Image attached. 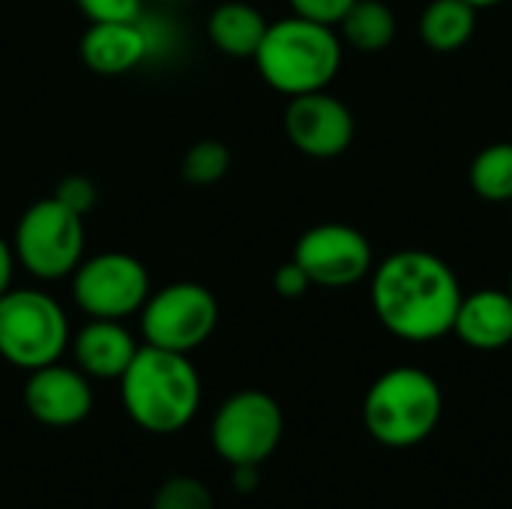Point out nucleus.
I'll use <instances>...</instances> for the list:
<instances>
[{
    "label": "nucleus",
    "mask_w": 512,
    "mask_h": 509,
    "mask_svg": "<svg viewBox=\"0 0 512 509\" xmlns=\"http://www.w3.org/2000/svg\"><path fill=\"white\" fill-rule=\"evenodd\" d=\"M150 509H216L213 492L195 477H171L153 495Z\"/></svg>",
    "instance_id": "obj_21"
},
{
    "label": "nucleus",
    "mask_w": 512,
    "mask_h": 509,
    "mask_svg": "<svg viewBox=\"0 0 512 509\" xmlns=\"http://www.w3.org/2000/svg\"><path fill=\"white\" fill-rule=\"evenodd\" d=\"M15 249L0 237V297L9 291V285H12V270H15Z\"/></svg>",
    "instance_id": "obj_27"
},
{
    "label": "nucleus",
    "mask_w": 512,
    "mask_h": 509,
    "mask_svg": "<svg viewBox=\"0 0 512 509\" xmlns=\"http://www.w3.org/2000/svg\"><path fill=\"white\" fill-rule=\"evenodd\" d=\"M12 249L36 279H66L84 255V216L72 213L54 195L42 198L21 213Z\"/></svg>",
    "instance_id": "obj_6"
},
{
    "label": "nucleus",
    "mask_w": 512,
    "mask_h": 509,
    "mask_svg": "<svg viewBox=\"0 0 512 509\" xmlns=\"http://www.w3.org/2000/svg\"><path fill=\"white\" fill-rule=\"evenodd\" d=\"M294 261L306 270L312 285L321 288L357 285L375 267L372 243L363 231L345 222H324L309 228L294 246Z\"/></svg>",
    "instance_id": "obj_10"
},
{
    "label": "nucleus",
    "mask_w": 512,
    "mask_h": 509,
    "mask_svg": "<svg viewBox=\"0 0 512 509\" xmlns=\"http://www.w3.org/2000/svg\"><path fill=\"white\" fill-rule=\"evenodd\" d=\"M132 423L150 435H174L192 423L201 405V378L189 354L144 345L120 378Z\"/></svg>",
    "instance_id": "obj_2"
},
{
    "label": "nucleus",
    "mask_w": 512,
    "mask_h": 509,
    "mask_svg": "<svg viewBox=\"0 0 512 509\" xmlns=\"http://www.w3.org/2000/svg\"><path fill=\"white\" fill-rule=\"evenodd\" d=\"M267 18L252 6V3H240V0H228L222 6H216L207 18V33L210 42L228 54V57H240V60H252L264 33H267Z\"/></svg>",
    "instance_id": "obj_16"
},
{
    "label": "nucleus",
    "mask_w": 512,
    "mask_h": 509,
    "mask_svg": "<svg viewBox=\"0 0 512 509\" xmlns=\"http://www.w3.org/2000/svg\"><path fill=\"white\" fill-rule=\"evenodd\" d=\"M183 180L195 183V186H213L219 183L228 171H231V150L216 141V138H204L198 144H192L183 153Z\"/></svg>",
    "instance_id": "obj_20"
},
{
    "label": "nucleus",
    "mask_w": 512,
    "mask_h": 509,
    "mask_svg": "<svg viewBox=\"0 0 512 509\" xmlns=\"http://www.w3.org/2000/svg\"><path fill=\"white\" fill-rule=\"evenodd\" d=\"M288 3H291L294 15H303V18L330 24V27H336L342 21V15L354 6V0H288Z\"/></svg>",
    "instance_id": "obj_24"
},
{
    "label": "nucleus",
    "mask_w": 512,
    "mask_h": 509,
    "mask_svg": "<svg viewBox=\"0 0 512 509\" xmlns=\"http://www.w3.org/2000/svg\"><path fill=\"white\" fill-rule=\"evenodd\" d=\"M69 345V321L54 297L33 288L0 297V357L15 369L33 372L57 363Z\"/></svg>",
    "instance_id": "obj_5"
},
{
    "label": "nucleus",
    "mask_w": 512,
    "mask_h": 509,
    "mask_svg": "<svg viewBox=\"0 0 512 509\" xmlns=\"http://www.w3.org/2000/svg\"><path fill=\"white\" fill-rule=\"evenodd\" d=\"M477 30V9L465 0H432L420 15V39L441 54L459 51Z\"/></svg>",
    "instance_id": "obj_17"
},
{
    "label": "nucleus",
    "mask_w": 512,
    "mask_h": 509,
    "mask_svg": "<svg viewBox=\"0 0 512 509\" xmlns=\"http://www.w3.org/2000/svg\"><path fill=\"white\" fill-rule=\"evenodd\" d=\"M342 39L366 54L384 51L396 39V12L384 0H354L339 21Z\"/></svg>",
    "instance_id": "obj_18"
},
{
    "label": "nucleus",
    "mask_w": 512,
    "mask_h": 509,
    "mask_svg": "<svg viewBox=\"0 0 512 509\" xmlns=\"http://www.w3.org/2000/svg\"><path fill=\"white\" fill-rule=\"evenodd\" d=\"M465 3H471V6H474V9L480 12V9H489V6H498V3H504V0H465Z\"/></svg>",
    "instance_id": "obj_28"
},
{
    "label": "nucleus",
    "mask_w": 512,
    "mask_h": 509,
    "mask_svg": "<svg viewBox=\"0 0 512 509\" xmlns=\"http://www.w3.org/2000/svg\"><path fill=\"white\" fill-rule=\"evenodd\" d=\"M510 204H512V201H510Z\"/></svg>",
    "instance_id": "obj_30"
},
{
    "label": "nucleus",
    "mask_w": 512,
    "mask_h": 509,
    "mask_svg": "<svg viewBox=\"0 0 512 509\" xmlns=\"http://www.w3.org/2000/svg\"><path fill=\"white\" fill-rule=\"evenodd\" d=\"M159 51L153 18L135 21H93L81 36V60L96 75H126Z\"/></svg>",
    "instance_id": "obj_13"
},
{
    "label": "nucleus",
    "mask_w": 512,
    "mask_h": 509,
    "mask_svg": "<svg viewBox=\"0 0 512 509\" xmlns=\"http://www.w3.org/2000/svg\"><path fill=\"white\" fill-rule=\"evenodd\" d=\"M81 12L93 21H135L144 15V0H78Z\"/></svg>",
    "instance_id": "obj_23"
},
{
    "label": "nucleus",
    "mask_w": 512,
    "mask_h": 509,
    "mask_svg": "<svg viewBox=\"0 0 512 509\" xmlns=\"http://www.w3.org/2000/svg\"><path fill=\"white\" fill-rule=\"evenodd\" d=\"M453 333L477 351H501L512 342V297L510 291L480 288L462 297Z\"/></svg>",
    "instance_id": "obj_15"
},
{
    "label": "nucleus",
    "mask_w": 512,
    "mask_h": 509,
    "mask_svg": "<svg viewBox=\"0 0 512 509\" xmlns=\"http://www.w3.org/2000/svg\"><path fill=\"white\" fill-rule=\"evenodd\" d=\"M354 114L351 108L330 96L327 90L291 96L285 108V135L288 141L312 159H336L354 141Z\"/></svg>",
    "instance_id": "obj_11"
},
{
    "label": "nucleus",
    "mask_w": 512,
    "mask_h": 509,
    "mask_svg": "<svg viewBox=\"0 0 512 509\" xmlns=\"http://www.w3.org/2000/svg\"><path fill=\"white\" fill-rule=\"evenodd\" d=\"M273 288H276L279 297L297 300V297H303V294L312 288V279H309L306 270L291 258V261H285L282 267H276V273H273Z\"/></svg>",
    "instance_id": "obj_25"
},
{
    "label": "nucleus",
    "mask_w": 512,
    "mask_h": 509,
    "mask_svg": "<svg viewBox=\"0 0 512 509\" xmlns=\"http://www.w3.org/2000/svg\"><path fill=\"white\" fill-rule=\"evenodd\" d=\"M453 267L423 249H402L372 267V309L405 342H435L453 333L462 303Z\"/></svg>",
    "instance_id": "obj_1"
},
{
    "label": "nucleus",
    "mask_w": 512,
    "mask_h": 509,
    "mask_svg": "<svg viewBox=\"0 0 512 509\" xmlns=\"http://www.w3.org/2000/svg\"><path fill=\"white\" fill-rule=\"evenodd\" d=\"M219 324V303L198 282H174L150 294L141 306L144 345L189 354L201 348Z\"/></svg>",
    "instance_id": "obj_8"
},
{
    "label": "nucleus",
    "mask_w": 512,
    "mask_h": 509,
    "mask_svg": "<svg viewBox=\"0 0 512 509\" xmlns=\"http://www.w3.org/2000/svg\"><path fill=\"white\" fill-rule=\"evenodd\" d=\"M507 291H510V297H512V276H510V288H507Z\"/></svg>",
    "instance_id": "obj_29"
},
{
    "label": "nucleus",
    "mask_w": 512,
    "mask_h": 509,
    "mask_svg": "<svg viewBox=\"0 0 512 509\" xmlns=\"http://www.w3.org/2000/svg\"><path fill=\"white\" fill-rule=\"evenodd\" d=\"M285 432L279 402L261 390H240L228 396L210 426V441L219 459L234 465H264Z\"/></svg>",
    "instance_id": "obj_7"
},
{
    "label": "nucleus",
    "mask_w": 512,
    "mask_h": 509,
    "mask_svg": "<svg viewBox=\"0 0 512 509\" xmlns=\"http://www.w3.org/2000/svg\"><path fill=\"white\" fill-rule=\"evenodd\" d=\"M54 198H57L60 204H66L72 213L87 216V213L96 207V201H99V189H96V183H93L90 177H84V174H69V177H63V180L57 183Z\"/></svg>",
    "instance_id": "obj_22"
},
{
    "label": "nucleus",
    "mask_w": 512,
    "mask_h": 509,
    "mask_svg": "<svg viewBox=\"0 0 512 509\" xmlns=\"http://www.w3.org/2000/svg\"><path fill=\"white\" fill-rule=\"evenodd\" d=\"M75 363L87 378L99 381H120L129 369L132 357L138 354V345L132 333L120 321L108 318H90L72 342Z\"/></svg>",
    "instance_id": "obj_14"
},
{
    "label": "nucleus",
    "mask_w": 512,
    "mask_h": 509,
    "mask_svg": "<svg viewBox=\"0 0 512 509\" xmlns=\"http://www.w3.org/2000/svg\"><path fill=\"white\" fill-rule=\"evenodd\" d=\"M72 294L90 318L123 321L150 297L147 267L126 252H102L81 261L72 273Z\"/></svg>",
    "instance_id": "obj_9"
},
{
    "label": "nucleus",
    "mask_w": 512,
    "mask_h": 509,
    "mask_svg": "<svg viewBox=\"0 0 512 509\" xmlns=\"http://www.w3.org/2000/svg\"><path fill=\"white\" fill-rule=\"evenodd\" d=\"M24 408L27 414L48 429H69L90 417L93 411V387L81 369L48 363L33 369L24 384Z\"/></svg>",
    "instance_id": "obj_12"
},
{
    "label": "nucleus",
    "mask_w": 512,
    "mask_h": 509,
    "mask_svg": "<svg viewBox=\"0 0 512 509\" xmlns=\"http://www.w3.org/2000/svg\"><path fill=\"white\" fill-rule=\"evenodd\" d=\"M444 393L438 381L417 366H396L384 372L363 399L366 432L393 450L423 444L441 423Z\"/></svg>",
    "instance_id": "obj_4"
},
{
    "label": "nucleus",
    "mask_w": 512,
    "mask_h": 509,
    "mask_svg": "<svg viewBox=\"0 0 512 509\" xmlns=\"http://www.w3.org/2000/svg\"><path fill=\"white\" fill-rule=\"evenodd\" d=\"M252 60L261 78L285 96L327 90L342 66V36L330 24L288 15L267 24Z\"/></svg>",
    "instance_id": "obj_3"
},
{
    "label": "nucleus",
    "mask_w": 512,
    "mask_h": 509,
    "mask_svg": "<svg viewBox=\"0 0 512 509\" xmlns=\"http://www.w3.org/2000/svg\"><path fill=\"white\" fill-rule=\"evenodd\" d=\"M471 189L492 204L512 201V141H498L483 147L468 171Z\"/></svg>",
    "instance_id": "obj_19"
},
{
    "label": "nucleus",
    "mask_w": 512,
    "mask_h": 509,
    "mask_svg": "<svg viewBox=\"0 0 512 509\" xmlns=\"http://www.w3.org/2000/svg\"><path fill=\"white\" fill-rule=\"evenodd\" d=\"M261 465H234L231 468V486L240 492V495H252L261 483Z\"/></svg>",
    "instance_id": "obj_26"
}]
</instances>
